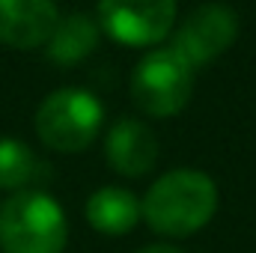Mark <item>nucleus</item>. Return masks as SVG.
<instances>
[{"label":"nucleus","instance_id":"obj_1","mask_svg":"<svg viewBox=\"0 0 256 253\" xmlns=\"http://www.w3.org/2000/svg\"><path fill=\"white\" fill-rule=\"evenodd\" d=\"M143 218L161 236H194L218 212V185L200 170H173L143 196Z\"/></svg>","mask_w":256,"mask_h":253},{"label":"nucleus","instance_id":"obj_2","mask_svg":"<svg viewBox=\"0 0 256 253\" xmlns=\"http://www.w3.org/2000/svg\"><path fill=\"white\" fill-rule=\"evenodd\" d=\"M68 226L60 202L39 190H21L0 206L3 253H63Z\"/></svg>","mask_w":256,"mask_h":253},{"label":"nucleus","instance_id":"obj_3","mask_svg":"<svg viewBox=\"0 0 256 253\" xmlns=\"http://www.w3.org/2000/svg\"><path fill=\"white\" fill-rule=\"evenodd\" d=\"M102 128V102L84 90H57L36 110V134L54 152H80Z\"/></svg>","mask_w":256,"mask_h":253},{"label":"nucleus","instance_id":"obj_4","mask_svg":"<svg viewBox=\"0 0 256 253\" xmlns=\"http://www.w3.org/2000/svg\"><path fill=\"white\" fill-rule=\"evenodd\" d=\"M194 92V68L173 48L146 54L131 72V96L149 116H176Z\"/></svg>","mask_w":256,"mask_h":253},{"label":"nucleus","instance_id":"obj_5","mask_svg":"<svg viewBox=\"0 0 256 253\" xmlns=\"http://www.w3.org/2000/svg\"><path fill=\"white\" fill-rule=\"evenodd\" d=\"M102 30L128 48L161 42L176 21V0H98Z\"/></svg>","mask_w":256,"mask_h":253},{"label":"nucleus","instance_id":"obj_6","mask_svg":"<svg viewBox=\"0 0 256 253\" xmlns=\"http://www.w3.org/2000/svg\"><path fill=\"white\" fill-rule=\"evenodd\" d=\"M238 36V15L226 3H206L194 9L188 21L176 30L170 48L191 66H200L218 60Z\"/></svg>","mask_w":256,"mask_h":253},{"label":"nucleus","instance_id":"obj_7","mask_svg":"<svg viewBox=\"0 0 256 253\" xmlns=\"http://www.w3.org/2000/svg\"><path fill=\"white\" fill-rule=\"evenodd\" d=\"M57 21L54 0H0V45L21 51L48 45Z\"/></svg>","mask_w":256,"mask_h":253},{"label":"nucleus","instance_id":"obj_8","mask_svg":"<svg viewBox=\"0 0 256 253\" xmlns=\"http://www.w3.org/2000/svg\"><path fill=\"white\" fill-rule=\"evenodd\" d=\"M104 155L110 170H116L120 176H146L158 161V140L149 126L137 120H120L108 131Z\"/></svg>","mask_w":256,"mask_h":253},{"label":"nucleus","instance_id":"obj_9","mask_svg":"<svg viewBox=\"0 0 256 253\" xmlns=\"http://www.w3.org/2000/svg\"><path fill=\"white\" fill-rule=\"evenodd\" d=\"M140 200L126 188H102L86 200V220L104 236H126L140 220Z\"/></svg>","mask_w":256,"mask_h":253},{"label":"nucleus","instance_id":"obj_10","mask_svg":"<svg viewBox=\"0 0 256 253\" xmlns=\"http://www.w3.org/2000/svg\"><path fill=\"white\" fill-rule=\"evenodd\" d=\"M96 42H98V27L92 24V18L74 12L57 21V30L48 39V57L57 66H74L96 48Z\"/></svg>","mask_w":256,"mask_h":253},{"label":"nucleus","instance_id":"obj_11","mask_svg":"<svg viewBox=\"0 0 256 253\" xmlns=\"http://www.w3.org/2000/svg\"><path fill=\"white\" fill-rule=\"evenodd\" d=\"M36 170H39V161L27 143L12 137L0 140V188L21 190L36 179Z\"/></svg>","mask_w":256,"mask_h":253},{"label":"nucleus","instance_id":"obj_12","mask_svg":"<svg viewBox=\"0 0 256 253\" xmlns=\"http://www.w3.org/2000/svg\"><path fill=\"white\" fill-rule=\"evenodd\" d=\"M140 253H182L179 248H170V244H152V248H143Z\"/></svg>","mask_w":256,"mask_h":253}]
</instances>
